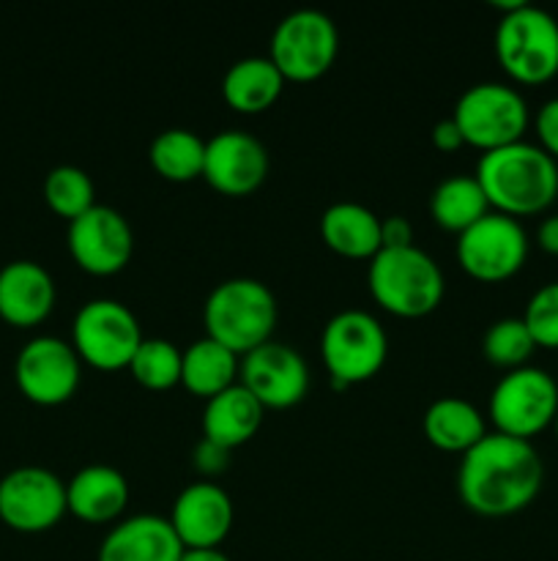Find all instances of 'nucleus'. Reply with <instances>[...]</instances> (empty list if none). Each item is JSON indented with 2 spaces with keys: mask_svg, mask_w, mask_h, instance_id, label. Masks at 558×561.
I'll return each mask as SVG.
<instances>
[{
  "mask_svg": "<svg viewBox=\"0 0 558 561\" xmlns=\"http://www.w3.org/2000/svg\"><path fill=\"white\" fill-rule=\"evenodd\" d=\"M545 466L534 444L487 433L463 455L457 493L465 507L485 518H507L528 507L542 491Z\"/></svg>",
  "mask_w": 558,
  "mask_h": 561,
  "instance_id": "nucleus-1",
  "label": "nucleus"
},
{
  "mask_svg": "<svg viewBox=\"0 0 558 561\" xmlns=\"http://www.w3.org/2000/svg\"><path fill=\"white\" fill-rule=\"evenodd\" d=\"M476 181L498 214L520 219L542 214L558 197V162L534 142H512L481 153Z\"/></svg>",
  "mask_w": 558,
  "mask_h": 561,
  "instance_id": "nucleus-2",
  "label": "nucleus"
},
{
  "mask_svg": "<svg viewBox=\"0 0 558 561\" xmlns=\"http://www.w3.org/2000/svg\"><path fill=\"white\" fill-rule=\"evenodd\" d=\"M277 318L279 310L274 294L268 285L252 277L224 279L208 294L202 307L208 337L233 351L235 356H244L257 345L268 343Z\"/></svg>",
  "mask_w": 558,
  "mask_h": 561,
  "instance_id": "nucleus-3",
  "label": "nucleus"
},
{
  "mask_svg": "<svg viewBox=\"0 0 558 561\" xmlns=\"http://www.w3.org/2000/svg\"><path fill=\"white\" fill-rule=\"evenodd\" d=\"M370 294L383 310L399 318H425L441 305L443 272L419 247L381 250L367 272Z\"/></svg>",
  "mask_w": 558,
  "mask_h": 561,
  "instance_id": "nucleus-4",
  "label": "nucleus"
},
{
  "mask_svg": "<svg viewBox=\"0 0 558 561\" xmlns=\"http://www.w3.org/2000/svg\"><path fill=\"white\" fill-rule=\"evenodd\" d=\"M496 55L512 80L542 85L558 75V20L539 5L520 3L496 27Z\"/></svg>",
  "mask_w": 558,
  "mask_h": 561,
  "instance_id": "nucleus-5",
  "label": "nucleus"
},
{
  "mask_svg": "<svg viewBox=\"0 0 558 561\" xmlns=\"http://www.w3.org/2000/svg\"><path fill=\"white\" fill-rule=\"evenodd\" d=\"M452 121L457 124L465 146L496 151L523 140L528 129V104L523 93L503 82L470 85L454 104Z\"/></svg>",
  "mask_w": 558,
  "mask_h": 561,
  "instance_id": "nucleus-6",
  "label": "nucleus"
},
{
  "mask_svg": "<svg viewBox=\"0 0 558 561\" xmlns=\"http://www.w3.org/2000/svg\"><path fill=\"white\" fill-rule=\"evenodd\" d=\"M490 420L496 433L531 442L545 427L556 422L558 414V383L542 367H518L509 370L492 387Z\"/></svg>",
  "mask_w": 558,
  "mask_h": 561,
  "instance_id": "nucleus-7",
  "label": "nucleus"
},
{
  "mask_svg": "<svg viewBox=\"0 0 558 561\" xmlns=\"http://www.w3.org/2000/svg\"><path fill=\"white\" fill-rule=\"evenodd\" d=\"M321 354L334 387L345 389L381 370L388 356V337L370 312L342 310L323 329Z\"/></svg>",
  "mask_w": 558,
  "mask_h": 561,
  "instance_id": "nucleus-8",
  "label": "nucleus"
},
{
  "mask_svg": "<svg viewBox=\"0 0 558 561\" xmlns=\"http://www.w3.org/2000/svg\"><path fill=\"white\" fill-rule=\"evenodd\" d=\"M339 36L332 16L317 9H299L284 16L271 36V64L284 80L312 82L332 69Z\"/></svg>",
  "mask_w": 558,
  "mask_h": 561,
  "instance_id": "nucleus-9",
  "label": "nucleus"
},
{
  "mask_svg": "<svg viewBox=\"0 0 558 561\" xmlns=\"http://www.w3.org/2000/svg\"><path fill=\"white\" fill-rule=\"evenodd\" d=\"M71 337L77 356L96 370L129 367L142 343L135 312L113 299H93L82 305L74 316Z\"/></svg>",
  "mask_w": 558,
  "mask_h": 561,
  "instance_id": "nucleus-10",
  "label": "nucleus"
},
{
  "mask_svg": "<svg viewBox=\"0 0 558 561\" xmlns=\"http://www.w3.org/2000/svg\"><path fill=\"white\" fill-rule=\"evenodd\" d=\"M528 236L520 219L490 211L457 236V261L479 283H503L523 268Z\"/></svg>",
  "mask_w": 558,
  "mask_h": 561,
  "instance_id": "nucleus-11",
  "label": "nucleus"
},
{
  "mask_svg": "<svg viewBox=\"0 0 558 561\" xmlns=\"http://www.w3.org/2000/svg\"><path fill=\"white\" fill-rule=\"evenodd\" d=\"M69 513L66 485L47 469L22 466L0 480V520L22 535H38Z\"/></svg>",
  "mask_w": 558,
  "mask_h": 561,
  "instance_id": "nucleus-12",
  "label": "nucleus"
},
{
  "mask_svg": "<svg viewBox=\"0 0 558 561\" xmlns=\"http://www.w3.org/2000/svg\"><path fill=\"white\" fill-rule=\"evenodd\" d=\"M20 392L36 405H60L80 387V356L58 337H33L14 362Z\"/></svg>",
  "mask_w": 558,
  "mask_h": 561,
  "instance_id": "nucleus-13",
  "label": "nucleus"
},
{
  "mask_svg": "<svg viewBox=\"0 0 558 561\" xmlns=\"http://www.w3.org/2000/svg\"><path fill=\"white\" fill-rule=\"evenodd\" d=\"M239 373V383L263 409H290L301 403L310 389V370L299 351L271 340L244 354Z\"/></svg>",
  "mask_w": 558,
  "mask_h": 561,
  "instance_id": "nucleus-14",
  "label": "nucleus"
},
{
  "mask_svg": "<svg viewBox=\"0 0 558 561\" xmlns=\"http://www.w3.org/2000/svg\"><path fill=\"white\" fill-rule=\"evenodd\" d=\"M135 236L120 211L109 206H93L74 222H69V252L77 266L96 277L118 274L131 261Z\"/></svg>",
  "mask_w": 558,
  "mask_h": 561,
  "instance_id": "nucleus-15",
  "label": "nucleus"
},
{
  "mask_svg": "<svg viewBox=\"0 0 558 561\" xmlns=\"http://www.w3.org/2000/svg\"><path fill=\"white\" fill-rule=\"evenodd\" d=\"M268 175V153L257 137L224 129L206 142L202 179L217 192L241 197L255 192Z\"/></svg>",
  "mask_w": 558,
  "mask_h": 561,
  "instance_id": "nucleus-16",
  "label": "nucleus"
},
{
  "mask_svg": "<svg viewBox=\"0 0 558 561\" xmlns=\"http://www.w3.org/2000/svg\"><path fill=\"white\" fill-rule=\"evenodd\" d=\"M170 524L184 548H219L233 526V502L217 482H191L175 499Z\"/></svg>",
  "mask_w": 558,
  "mask_h": 561,
  "instance_id": "nucleus-17",
  "label": "nucleus"
},
{
  "mask_svg": "<svg viewBox=\"0 0 558 561\" xmlns=\"http://www.w3.org/2000/svg\"><path fill=\"white\" fill-rule=\"evenodd\" d=\"M55 307V283L44 266L14 261L0 268V318L11 327H38Z\"/></svg>",
  "mask_w": 558,
  "mask_h": 561,
  "instance_id": "nucleus-18",
  "label": "nucleus"
},
{
  "mask_svg": "<svg viewBox=\"0 0 558 561\" xmlns=\"http://www.w3.org/2000/svg\"><path fill=\"white\" fill-rule=\"evenodd\" d=\"M184 551L167 518L135 515L104 537L98 561H181Z\"/></svg>",
  "mask_w": 558,
  "mask_h": 561,
  "instance_id": "nucleus-19",
  "label": "nucleus"
},
{
  "mask_svg": "<svg viewBox=\"0 0 558 561\" xmlns=\"http://www.w3.org/2000/svg\"><path fill=\"white\" fill-rule=\"evenodd\" d=\"M66 504L85 524H109L129 504V482L113 466H85L66 482Z\"/></svg>",
  "mask_w": 558,
  "mask_h": 561,
  "instance_id": "nucleus-20",
  "label": "nucleus"
},
{
  "mask_svg": "<svg viewBox=\"0 0 558 561\" xmlns=\"http://www.w3.org/2000/svg\"><path fill=\"white\" fill-rule=\"evenodd\" d=\"M263 405L241 383L206 400L202 411V438L224 449H235L249 442L263 425Z\"/></svg>",
  "mask_w": 558,
  "mask_h": 561,
  "instance_id": "nucleus-21",
  "label": "nucleus"
},
{
  "mask_svg": "<svg viewBox=\"0 0 558 561\" xmlns=\"http://www.w3.org/2000/svg\"><path fill=\"white\" fill-rule=\"evenodd\" d=\"M323 241L334 252L353 261L375 257L381 252V219L361 203H334L321 217Z\"/></svg>",
  "mask_w": 558,
  "mask_h": 561,
  "instance_id": "nucleus-22",
  "label": "nucleus"
},
{
  "mask_svg": "<svg viewBox=\"0 0 558 561\" xmlns=\"http://www.w3.org/2000/svg\"><path fill=\"white\" fill-rule=\"evenodd\" d=\"M421 431L432 447L443 453H468L487 436L485 416L463 398H441L425 411Z\"/></svg>",
  "mask_w": 558,
  "mask_h": 561,
  "instance_id": "nucleus-23",
  "label": "nucleus"
},
{
  "mask_svg": "<svg viewBox=\"0 0 558 561\" xmlns=\"http://www.w3.org/2000/svg\"><path fill=\"white\" fill-rule=\"evenodd\" d=\"M284 77L279 75L271 58L235 60L222 80V96L239 113H263L279 99Z\"/></svg>",
  "mask_w": 558,
  "mask_h": 561,
  "instance_id": "nucleus-24",
  "label": "nucleus"
},
{
  "mask_svg": "<svg viewBox=\"0 0 558 561\" xmlns=\"http://www.w3.org/2000/svg\"><path fill=\"white\" fill-rule=\"evenodd\" d=\"M235 373H239V356L217 340L202 337L184 351L181 383L197 398H217L219 392L233 387Z\"/></svg>",
  "mask_w": 558,
  "mask_h": 561,
  "instance_id": "nucleus-25",
  "label": "nucleus"
},
{
  "mask_svg": "<svg viewBox=\"0 0 558 561\" xmlns=\"http://www.w3.org/2000/svg\"><path fill=\"white\" fill-rule=\"evenodd\" d=\"M430 211L441 228L454 230L460 236L490 214V203H487L476 175H449L432 190Z\"/></svg>",
  "mask_w": 558,
  "mask_h": 561,
  "instance_id": "nucleus-26",
  "label": "nucleus"
},
{
  "mask_svg": "<svg viewBox=\"0 0 558 561\" xmlns=\"http://www.w3.org/2000/svg\"><path fill=\"white\" fill-rule=\"evenodd\" d=\"M151 164L162 179L184 181L200 179L206 168V142L189 129H167L153 137Z\"/></svg>",
  "mask_w": 558,
  "mask_h": 561,
  "instance_id": "nucleus-27",
  "label": "nucleus"
},
{
  "mask_svg": "<svg viewBox=\"0 0 558 561\" xmlns=\"http://www.w3.org/2000/svg\"><path fill=\"white\" fill-rule=\"evenodd\" d=\"M96 192H93V181L85 170L74 168V164H60V168L49 170L47 181H44V201L53 208L58 217L74 222L85 211H91Z\"/></svg>",
  "mask_w": 558,
  "mask_h": 561,
  "instance_id": "nucleus-28",
  "label": "nucleus"
},
{
  "mask_svg": "<svg viewBox=\"0 0 558 561\" xmlns=\"http://www.w3.org/2000/svg\"><path fill=\"white\" fill-rule=\"evenodd\" d=\"M181 365H184V354L175 348L170 340H142L137 354L131 356L129 370L146 389L162 392V389L181 383Z\"/></svg>",
  "mask_w": 558,
  "mask_h": 561,
  "instance_id": "nucleus-29",
  "label": "nucleus"
},
{
  "mask_svg": "<svg viewBox=\"0 0 558 561\" xmlns=\"http://www.w3.org/2000/svg\"><path fill=\"white\" fill-rule=\"evenodd\" d=\"M481 348H485V356L496 367L518 370L534 356L536 343L528 329H525L523 318H503V321H496L487 329Z\"/></svg>",
  "mask_w": 558,
  "mask_h": 561,
  "instance_id": "nucleus-30",
  "label": "nucleus"
},
{
  "mask_svg": "<svg viewBox=\"0 0 558 561\" xmlns=\"http://www.w3.org/2000/svg\"><path fill=\"white\" fill-rule=\"evenodd\" d=\"M525 329L536 348H558V283H547L528 299L523 312Z\"/></svg>",
  "mask_w": 558,
  "mask_h": 561,
  "instance_id": "nucleus-31",
  "label": "nucleus"
},
{
  "mask_svg": "<svg viewBox=\"0 0 558 561\" xmlns=\"http://www.w3.org/2000/svg\"><path fill=\"white\" fill-rule=\"evenodd\" d=\"M534 126L536 137H539L542 142V151H547L558 162V96L547 99V102L542 104L539 113H536L534 118Z\"/></svg>",
  "mask_w": 558,
  "mask_h": 561,
  "instance_id": "nucleus-32",
  "label": "nucleus"
},
{
  "mask_svg": "<svg viewBox=\"0 0 558 561\" xmlns=\"http://www.w3.org/2000/svg\"><path fill=\"white\" fill-rule=\"evenodd\" d=\"M399 247H414V228L408 219H381V250H399Z\"/></svg>",
  "mask_w": 558,
  "mask_h": 561,
  "instance_id": "nucleus-33",
  "label": "nucleus"
},
{
  "mask_svg": "<svg viewBox=\"0 0 558 561\" xmlns=\"http://www.w3.org/2000/svg\"><path fill=\"white\" fill-rule=\"evenodd\" d=\"M228 453L230 449L202 438L195 449V466L202 474H219V471H224V466H228Z\"/></svg>",
  "mask_w": 558,
  "mask_h": 561,
  "instance_id": "nucleus-34",
  "label": "nucleus"
},
{
  "mask_svg": "<svg viewBox=\"0 0 558 561\" xmlns=\"http://www.w3.org/2000/svg\"><path fill=\"white\" fill-rule=\"evenodd\" d=\"M432 146H435L438 151H443V153L457 151L460 146H465L463 135H460L457 124H454L452 118H443V121H438L435 126H432Z\"/></svg>",
  "mask_w": 558,
  "mask_h": 561,
  "instance_id": "nucleus-35",
  "label": "nucleus"
},
{
  "mask_svg": "<svg viewBox=\"0 0 558 561\" xmlns=\"http://www.w3.org/2000/svg\"><path fill=\"white\" fill-rule=\"evenodd\" d=\"M536 244L547 252V255H558V214H550L536 228Z\"/></svg>",
  "mask_w": 558,
  "mask_h": 561,
  "instance_id": "nucleus-36",
  "label": "nucleus"
},
{
  "mask_svg": "<svg viewBox=\"0 0 558 561\" xmlns=\"http://www.w3.org/2000/svg\"><path fill=\"white\" fill-rule=\"evenodd\" d=\"M181 561H230L219 548H186Z\"/></svg>",
  "mask_w": 558,
  "mask_h": 561,
  "instance_id": "nucleus-37",
  "label": "nucleus"
},
{
  "mask_svg": "<svg viewBox=\"0 0 558 561\" xmlns=\"http://www.w3.org/2000/svg\"><path fill=\"white\" fill-rule=\"evenodd\" d=\"M553 425H556V436H558V414H556V422H553Z\"/></svg>",
  "mask_w": 558,
  "mask_h": 561,
  "instance_id": "nucleus-38",
  "label": "nucleus"
}]
</instances>
